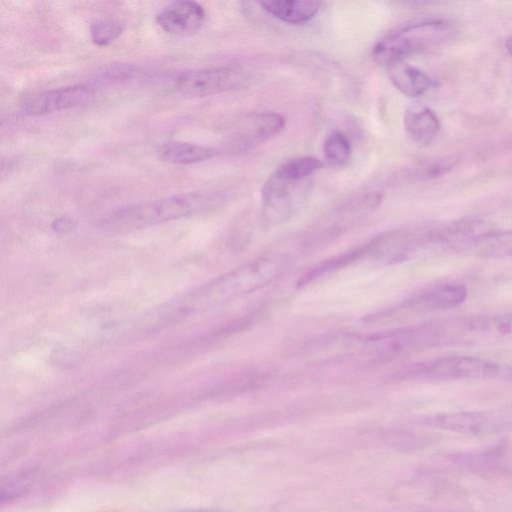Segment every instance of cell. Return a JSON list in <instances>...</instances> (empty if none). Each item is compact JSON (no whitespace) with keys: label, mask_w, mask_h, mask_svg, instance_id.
Returning a JSON list of instances; mask_svg holds the SVG:
<instances>
[{"label":"cell","mask_w":512,"mask_h":512,"mask_svg":"<svg viewBox=\"0 0 512 512\" xmlns=\"http://www.w3.org/2000/svg\"><path fill=\"white\" fill-rule=\"evenodd\" d=\"M125 29V23L116 18H103L96 20L90 26L91 41L100 47L113 43Z\"/></svg>","instance_id":"cell-21"},{"label":"cell","mask_w":512,"mask_h":512,"mask_svg":"<svg viewBox=\"0 0 512 512\" xmlns=\"http://www.w3.org/2000/svg\"><path fill=\"white\" fill-rule=\"evenodd\" d=\"M289 264L290 259L283 254H270L253 260L186 296L180 300V308L183 312H190L254 291L280 276Z\"/></svg>","instance_id":"cell-2"},{"label":"cell","mask_w":512,"mask_h":512,"mask_svg":"<svg viewBox=\"0 0 512 512\" xmlns=\"http://www.w3.org/2000/svg\"><path fill=\"white\" fill-rule=\"evenodd\" d=\"M323 167V162L313 156L297 157L281 164L273 174L283 181L298 184Z\"/></svg>","instance_id":"cell-17"},{"label":"cell","mask_w":512,"mask_h":512,"mask_svg":"<svg viewBox=\"0 0 512 512\" xmlns=\"http://www.w3.org/2000/svg\"><path fill=\"white\" fill-rule=\"evenodd\" d=\"M387 68L393 85L407 96H421L434 86V81L425 72L404 61L392 63Z\"/></svg>","instance_id":"cell-14"},{"label":"cell","mask_w":512,"mask_h":512,"mask_svg":"<svg viewBox=\"0 0 512 512\" xmlns=\"http://www.w3.org/2000/svg\"><path fill=\"white\" fill-rule=\"evenodd\" d=\"M222 197L214 192H186L148 202L119 207L101 224L111 229H135L157 225L216 209Z\"/></svg>","instance_id":"cell-1"},{"label":"cell","mask_w":512,"mask_h":512,"mask_svg":"<svg viewBox=\"0 0 512 512\" xmlns=\"http://www.w3.org/2000/svg\"><path fill=\"white\" fill-rule=\"evenodd\" d=\"M140 74L138 69L127 64H115L100 73V81L107 84H122L132 81Z\"/></svg>","instance_id":"cell-23"},{"label":"cell","mask_w":512,"mask_h":512,"mask_svg":"<svg viewBox=\"0 0 512 512\" xmlns=\"http://www.w3.org/2000/svg\"><path fill=\"white\" fill-rule=\"evenodd\" d=\"M454 162L450 160H440L429 163L423 167H418L413 171V175L421 178H428L443 174L447 169L451 168Z\"/></svg>","instance_id":"cell-24"},{"label":"cell","mask_w":512,"mask_h":512,"mask_svg":"<svg viewBox=\"0 0 512 512\" xmlns=\"http://www.w3.org/2000/svg\"><path fill=\"white\" fill-rule=\"evenodd\" d=\"M467 288L461 283H446L429 288L410 299L409 307L421 310H447L462 304Z\"/></svg>","instance_id":"cell-10"},{"label":"cell","mask_w":512,"mask_h":512,"mask_svg":"<svg viewBox=\"0 0 512 512\" xmlns=\"http://www.w3.org/2000/svg\"><path fill=\"white\" fill-rule=\"evenodd\" d=\"M505 45H506L507 51L512 56V37H510L506 40Z\"/></svg>","instance_id":"cell-25"},{"label":"cell","mask_w":512,"mask_h":512,"mask_svg":"<svg viewBox=\"0 0 512 512\" xmlns=\"http://www.w3.org/2000/svg\"><path fill=\"white\" fill-rule=\"evenodd\" d=\"M473 252L487 258L512 257V229L489 231L477 243Z\"/></svg>","instance_id":"cell-18"},{"label":"cell","mask_w":512,"mask_h":512,"mask_svg":"<svg viewBox=\"0 0 512 512\" xmlns=\"http://www.w3.org/2000/svg\"><path fill=\"white\" fill-rule=\"evenodd\" d=\"M427 423L436 428L465 434L481 433L489 426V418L480 412L460 411L430 417Z\"/></svg>","instance_id":"cell-15"},{"label":"cell","mask_w":512,"mask_h":512,"mask_svg":"<svg viewBox=\"0 0 512 512\" xmlns=\"http://www.w3.org/2000/svg\"><path fill=\"white\" fill-rule=\"evenodd\" d=\"M411 377L437 381L512 378V368L477 356H443L417 364L406 372Z\"/></svg>","instance_id":"cell-4"},{"label":"cell","mask_w":512,"mask_h":512,"mask_svg":"<svg viewBox=\"0 0 512 512\" xmlns=\"http://www.w3.org/2000/svg\"><path fill=\"white\" fill-rule=\"evenodd\" d=\"M323 153L325 160L334 167L348 165L352 156L349 139L340 131H332L324 140Z\"/></svg>","instance_id":"cell-19"},{"label":"cell","mask_w":512,"mask_h":512,"mask_svg":"<svg viewBox=\"0 0 512 512\" xmlns=\"http://www.w3.org/2000/svg\"><path fill=\"white\" fill-rule=\"evenodd\" d=\"M206 11L195 1H174L164 6L155 21L161 30L174 36H191L204 25Z\"/></svg>","instance_id":"cell-7"},{"label":"cell","mask_w":512,"mask_h":512,"mask_svg":"<svg viewBox=\"0 0 512 512\" xmlns=\"http://www.w3.org/2000/svg\"><path fill=\"white\" fill-rule=\"evenodd\" d=\"M461 332L488 340H512V313L479 315L463 319Z\"/></svg>","instance_id":"cell-11"},{"label":"cell","mask_w":512,"mask_h":512,"mask_svg":"<svg viewBox=\"0 0 512 512\" xmlns=\"http://www.w3.org/2000/svg\"><path fill=\"white\" fill-rule=\"evenodd\" d=\"M259 5L268 14L288 24H303L313 19L320 10L321 3L313 0H273Z\"/></svg>","instance_id":"cell-13"},{"label":"cell","mask_w":512,"mask_h":512,"mask_svg":"<svg viewBox=\"0 0 512 512\" xmlns=\"http://www.w3.org/2000/svg\"><path fill=\"white\" fill-rule=\"evenodd\" d=\"M285 118L277 112L252 113L240 120L233 143L240 149H251L282 132Z\"/></svg>","instance_id":"cell-8"},{"label":"cell","mask_w":512,"mask_h":512,"mask_svg":"<svg viewBox=\"0 0 512 512\" xmlns=\"http://www.w3.org/2000/svg\"><path fill=\"white\" fill-rule=\"evenodd\" d=\"M404 126L411 139L420 145L431 144L438 135L440 122L428 107L416 104L406 109Z\"/></svg>","instance_id":"cell-12"},{"label":"cell","mask_w":512,"mask_h":512,"mask_svg":"<svg viewBox=\"0 0 512 512\" xmlns=\"http://www.w3.org/2000/svg\"><path fill=\"white\" fill-rule=\"evenodd\" d=\"M95 95L88 84H75L43 90L26 95L20 102L21 111L30 116H41L87 104Z\"/></svg>","instance_id":"cell-6"},{"label":"cell","mask_w":512,"mask_h":512,"mask_svg":"<svg viewBox=\"0 0 512 512\" xmlns=\"http://www.w3.org/2000/svg\"><path fill=\"white\" fill-rule=\"evenodd\" d=\"M450 22L434 19L409 24L386 34L373 48L374 60L383 66L440 45L450 38Z\"/></svg>","instance_id":"cell-3"},{"label":"cell","mask_w":512,"mask_h":512,"mask_svg":"<svg viewBox=\"0 0 512 512\" xmlns=\"http://www.w3.org/2000/svg\"><path fill=\"white\" fill-rule=\"evenodd\" d=\"M159 157L174 165H191L207 161L214 157V148L184 141L162 143L158 150Z\"/></svg>","instance_id":"cell-16"},{"label":"cell","mask_w":512,"mask_h":512,"mask_svg":"<svg viewBox=\"0 0 512 512\" xmlns=\"http://www.w3.org/2000/svg\"><path fill=\"white\" fill-rule=\"evenodd\" d=\"M368 253V245L358 247L354 250L348 251L334 257L326 262H323L321 265L312 269L309 273H307L301 281H299V285H306L309 282L322 277L325 274H328L336 269L346 266L350 262L361 258L363 255Z\"/></svg>","instance_id":"cell-20"},{"label":"cell","mask_w":512,"mask_h":512,"mask_svg":"<svg viewBox=\"0 0 512 512\" xmlns=\"http://www.w3.org/2000/svg\"><path fill=\"white\" fill-rule=\"evenodd\" d=\"M383 195L369 192L356 196L335 208L327 219L325 231L331 235L360 221L372 213L382 202Z\"/></svg>","instance_id":"cell-9"},{"label":"cell","mask_w":512,"mask_h":512,"mask_svg":"<svg viewBox=\"0 0 512 512\" xmlns=\"http://www.w3.org/2000/svg\"><path fill=\"white\" fill-rule=\"evenodd\" d=\"M33 480V471H22L8 477L1 486V503H9L25 494Z\"/></svg>","instance_id":"cell-22"},{"label":"cell","mask_w":512,"mask_h":512,"mask_svg":"<svg viewBox=\"0 0 512 512\" xmlns=\"http://www.w3.org/2000/svg\"><path fill=\"white\" fill-rule=\"evenodd\" d=\"M245 81L242 71L220 66L182 73L176 79L175 87L183 97L203 98L237 89Z\"/></svg>","instance_id":"cell-5"}]
</instances>
